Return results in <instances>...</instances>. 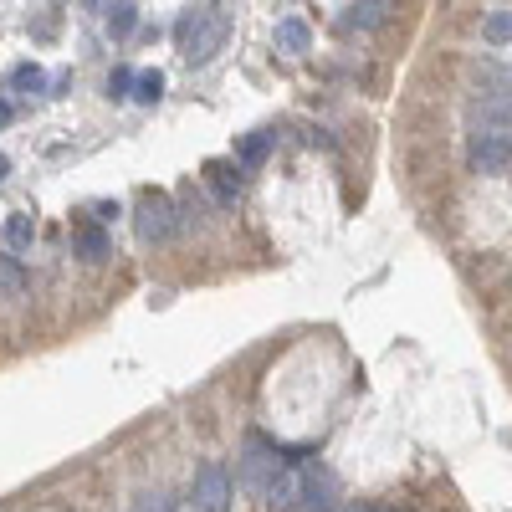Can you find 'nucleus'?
I'll list each match as a JSON object with an SVG mask.
<instances>
[{"label":"nucleus","instance_id":"obj_1","mask_svg":"<svg viewBox=\"0 0 512 512\" xmlns=\"http://www.w3.org/2000/svg\"><path fill=\"white\" fill-rule=\"evenodd\" d=\"M226 16L216 6H190L180 21H175V36H180V52L185 62H210L221 47H226Z\"/></svg>","mask_w":512,"mask_h":512},{"label":"nucleus","instance_id":"obj_2","mask_svg":"<svg viewBox=\"0 0 512 512\" xmlns=\"http://www.w3.org/2000/svg\"><path fill=\"white\" fill-rule=\"evenodd\" d=\"M134 231H139V241H144V246L169 241V236L180 231V205L169 200V195H144V200H139V210H134Z\"/></svg>","mask_w":512,"mask_h":512},{"label":"nucleus","instance_id":"obj_3","mask_svg":"<svg viewBox=\"0 0 512 512\" xmlns=\"http://www.w3.org/2000/svg\"><path fill=\"white\" fill-rule=\"evenodd\" d=\"M466 159H472L477 175H512V134L482 128V134H472V144H466Z\"/></svg>","mask_w":512,"mask_h":512},{"label":"nucleus","instance_id":"obj_4","mask_svg":"<svg viewBox=\"0 0 512 512\" xmlns=\"http://www.w3.org/2000/svg\"><path fill=\"white\" fill-rule=\"evenodd\" d=\"M277 456H282L277 446H267L262 436H251L246 451H241V482H246L251 492H267V482L282 472V461H277Z\"/></svg>","mask_w":512,"mask_h":512},{"label":"nucleus","instance_id":"obj_5","mask_svg":"<svg viewBox=\"0 0 512 512\" xmlns=\"http://www.w3.org/2000/svg\"><path fill=\"white\" fill-rule=\"evenodd\" d=\"M297 502H303V512H333L338 507V482L328 466H308L303 477H297Z\"/></svg>","mask_w":512,"mask_h":512},{"label":"nucleus","instance_id":"obj_6","mask_svg":"<svg viewBox=\"0 0 512 512\" xmlns=\"http://www.w3.org/2000/svg\"><path fill=\"white\" fill-rule=\"evenodd\" d=\"M226 502H231L226 466H221V461H205L200 477H195V507H200V512H226Z\"/></svg>","mask_w":512,"mask_h":512},{"label":"nucleus","instance_id":"obj_7","mask_svg":"<svg viewBox=\"0 0 512 512\" xmlns=\"http://www.w3.org/2000/svg\"><path fill=\"white\" fill-rule=\"evenodd\" d=\"M205 185L216 190V205H236L246 180H241V164H226V159H210L205 164Z\"/></svg>","mask_w":512,"mask_h":512},{"label":"nucleus","instance_id":"obj_8","mask_svg":"<svg viewBox=\"0 0 512 512\" xmlns=\"http://www.w3.org/2000/svg\"><path fill=\"white\" fill-rule=\"evenodd\" d=\"M72 251H77L88 267H103L108 256H113V236H108L98 221H93V226H77V231H72Z\"/></svg>","mask_w":512,"mask_h":512},{"label":"nucleus","instance_id":"obj_9","mask_svg":"<svg viewBox=\"0 0 512 512\" xmlns=\"http://www.w3.org/2000/svg\"><path fill=\"white\" fill-rule=\"evenodd\" d=\"M272 139H277V134H246V139L236 144V164H241V175H246V169H262V164H267Z\"/></svg>","mask_w":512,"mask_h":512},{"label":"nucleus","instance_id":"obj_10","mask_svg":"<svg viewBox=\"0 0 512 512\" xmlns=\"http://www.w3.org/2000/svg\"><path fill=\"white\" fill-rule=\"evenodd\" d=\"M313 47V31L303 26V21H277V52H287V57H303Z\"/></svg>","mask_w":512,"mask_h":512},{"label":"nucleus","instance_id":"obj_11","mask_svg":"<svg viewBox=\"0 0 512 512\" xmlns=\"http://www.w3.org/2000/svg\"><path fill=\"white\" fill-rule=\"evenodd\" d=\"M36 241V221L31 216H6V226H0V246L6 251H26Z\"/></svg>","mask_w":512,"mask_h":512},{"label":"nucleus","instance_id":"obj_12","mask_svg":"<svg viewBox=\"0 0 512 512\" xmlns=\"http://www.w3.org/2000/svg\"><path fill=\"white\" fill-rule=\"evenodd\" d=\"M26 282H31V277H26V267L16 262L11 251H0V297H21V292H26Z\"/></svg>","mask_w":512,"mask_h":512},{"label":"nucleus","instance_id":"obj_13","mask_svg":"<svg viewBox=\"0 0 512 512\" xmlns=\"http://www.w3.org/2000/svg\"><path fill=\"white\" fill-rule=\"evenodd\" d=\"M262 497H267V507H272V512L292 507V502H297V477H292V472H277V477L267 482V492H262Z\"/></svg>","mask_w":512,"mask_h":512},{"label":"nucleus","instance_id":"obj_14","mask_svg":"<svg viewBox=\"0 0 512 512\" xmlns=\"http://www.w3.org/2000/svg\"><path fill=\"white\" fill-rule=\"evenodd\" d=\"M384 21V0H359V6H354V16H344V31H354V26H379Z\"/></svg>","mask_w":512,"mask_h":512},{"label":"nucleus","instance_id":"obj_15","mask_svg":"<svg viewBox=\"0 0 512 512\" xmlns=\"http://www.w3.org/2000/svg\"><path fill=\"white\" fill-rule=\"evenodd\" d=\"M477 108H482V118H492V123H512V88H507V93L477 98Z\"/></svg>","mask_w":512,"mask_h":512},{"label":"nucleus","instance_id":"obj_16","mask_svg":"<svg viewBox=\"0 0 512 512\" xmlns=\"http://www.w3.org/2000/svg\"><path fill=\"white\" fill-rule=\"evenodd\" d=\"M134 26H139V11L128 6V0H113V6H108V31L113 36H128Z\"/></svg>","mask_w":512,"mask_h":512},{"label":"nucleus","instance_id":"obj_17","mask_svg":"<svg viewBox=\"0 0 512 512\" xmlns=\"http://www.w3.org/2000/svg\"><path fill=\"white\" fill-rule=\"evenodd\" d=\"M11 88H16V93H41V88H47V72H41L36 62H26V67L11 72Z\"/></svg>","mask_w":512,"mask_h":512},{"label":"nucleus","instance_id":"obj_18","mask_svg":"<svg viewBox=\"0 0 512 512\" xmlns=\"http://www.w3.org/2000/svg\"><path fill=\"white\" fill-rule=\"evenodd\" d=\"M482 36L492 41V47H502V41H512V11H492L482 21Z\"/></svg>","mask_w":512,"mask_h":512},{"label":"nucleus","instance_id":"obj_19","mask_svg":"<svg viewBox=\"0 0 512 512\" xmlns=\"http://www.w3.org/2000/svg\"><path fill=\"white\" fill-rule=\"evenodd\" d=\"M134 98L139 103H159L164 98V77L159 72H134Z\"/></svg>","mask_w":512,"mask_h":512},{"label":"nucleus","instance_id":"obj_20","mask_svg":"<svg viewBox=\"0 0 512 512\" xmlns=\"http://www.w3.org/2000/svg\"><path fill=\"white\" fill-rule=\"evenodd\" d=\"M108 98H134V72H128V67L108 72Z\"/></svg>","mask_w":512,"mask_h":512},{"label":"nucleus","instance_id":"obj_21","mask_svg":"<svg viewBox=\"0 0 512 512\" xmlns=\"http://www.w3.org/2000/svg\"><path fill=\"white\" fill-rule=\"evenodd\" d=\"M139 512H175V502H169V497H144Z\"/></svg>","mask_w":512,"mask_h":512},{"label":"nucleus","instance_id":"obj_22","mask_svg":"<svg viewBox=\"0 0 512 512\" xmlns=\"http://www.w3.org/2000/svg\"><path fill=\"white\" fill-rule=\"evenodd\" d=\"M11 118H16V103H11V98H6V93H0V128H6V123H11Z\"/></svg>","mask_w":512,"mask_h":512},{"label":"nucleus","instance_id":"obj_23","mask_svg":"<svg viewBox=\"0 0 512 512\" xmlns=\"http://www.w3.org/2000/svg\"><path fill=\"white\" fill-rule=\"evenodd\" d=\"M113 216H118V205H108V200H103V205H93V221H113Z\"/></svg>","mask_w":512,"mask_h":512},{"label":"nucleus","instance_id":"obj_24","mask_svg":"<svg viewBox=\"0 0 512 512\" xmlns=\"http://www.w3.org/2000/svg\"><path fill=\"white\" fill-rule=\"evenodd\" d=\"M6 175H11V159H6V154H0V185H6Z\"/></svg>","mask_w":512,"mask_h":512},{"label":"nucleus","instance_id":"obj_25","mask_svg":"<svg viewBox=\"0 0 512 512\" xmlns=\"http://www.w3.org/2000/svg\"><path fill=\"white\" fill-rule=\"evenodd\" d=\"M344 512H374V507H364V502H359V507H344Z\"/></svg>","mask_w":512,"mask_h":512},{"label":"nucleus","instance_id":"obj_26","mask_svg":"<svg viewBox=\"0 0 512 512\" xmlns=\"http://www.w3.org/2000/svg\"><path fill=\"white\" fill-rule=\"evenodd\" d=\"M88 6H108V0H88Z\"/></svg>","mask_w":512,"mask_h":512}]
</instances>
